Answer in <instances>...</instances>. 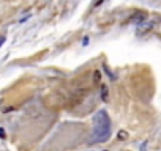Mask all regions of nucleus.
Masks as SVG:
<instances>
[{
	"label": "nucleus",
	"mask_w": 161,
	"mask_h": 151,
	"mask_svg": "<svg viewBox=\"0 0 161 151\" xmlns=\"http://www.w3.org/2000/svg\"><path fill=\"white\" fill-rule=\"evenodd\" d=\"M104 151H108V150H104Z\"/></svg>",
	"instance_id": "6e6552de"
},
{
	"label": "nucleus",
	"mask_w": 161,
	"mask_h": 151,
	"mask_svg": "<svg viewBox=\"0 0 161 151\" xmlns=\"http://www.w3.org/2000/svg\"><path fill=\"white\" fill-rule=\"evenodd\" d=\"M0 135H2V137H5V132H3V129H0Z\"/></svg>",
	"instance_id": "0eeeda50"
},
{
	"label": "nucleus",
	"mask_w": 161,
	"mask_h": 151,
	"mask_svg": "<svg viewBox=\"0 0 161 151\" xmlns=\"http://www.w3.org/2000/svg\"><path fill=\"white\" fill-rule=\"evenodd\" d=\"M145 17H147V14H145V13H136L134 16L129 19V22H134L136 25H139V24H142V22L145 21Z\"/></svg>",
	"instance_id": "f03ea898"
},
{
	"label": "nucleus",
	"mask_w": 161,
	"mask_h": 151,
	"mask_svg": "<svg viewBox=\"0 0 161 151\" xmlns=\"http://www.w3.org/2000/svg\"><path fill=\"white\" fill-rule=\"evenodd\" d=\"M3 42H5V38H0V46H2Z\"/></svg>",
	"instance_id": "423d86ee"
},
{
	"label": "nucleus",
	"mask_w": 161,
	"mask_h": 151,
	"mask_svg": "<svg viewBox=\"0 0 161 151\" xmlns=\"http://www.w3.org/2000/svg\"><path fill=\"white\" fill-rule=\"evenodd\" d=\"M117 137H119V140H125V138L128 137V132L127 131H120V132L117 134Z\"/></svg>",
	"instance_id": "39448f33"
},
{
	"label": "nucleus",
	"mask_w": 161,
	"mask_h": 151,
	"mask_svg": "<svg viewBox=\"0 0 161 151\" xmlns=\"http://www.w3.org/2000/svg\"><path fill=\"white\" fill-rule=\"evenodd\" d=\"M111 135V120L104 110L98 112L95 115V132H93V142H104Z\"/></svg>",
	"instance_id": "f257e3e1"
},
{
	"label": "nucleus",
	"mask_w": 161,
	"mask_h": 151,
	"mask_svg": "<svg viewBox=\"0 0 161 151\" xmlns=\"http://www.w3.org/2000/svg\"><path fill=\"white\" fill-rule=\"evenodd\" d=\"M101 77H103V74H101V71L100 69H95L93 71V85H98V84H101Z\"/></svg>",
	"instance_id": "7ed1b4c3"
},
{
	"label": "nucleus",
	"mask_w": 161,
	"mask_h": 151,
	"mask_svg": "<svg viewBox=\"0 0 161 151\" xmlns=\"http://www.w3.org/2000/svg\"><path fill=\"white\" fill-rule=\"evenodd\" d=\"M101 99H103L104 102H108V87H106V85L101 87Z\"/></svg>",
	"instance_id": "20e7f679"
}]
</instances>
